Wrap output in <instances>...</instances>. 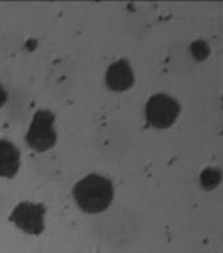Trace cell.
<instances>
[{
	"mask_svg": "<svg viewBox=\"0 0 223 253\" xmlns=\"http://www.w3.org/2000/svg\"><path fill=\"white\" fill-rule=\"evenodd\" d=\"M105 81L108 87L113 91H125L130 88L134 83V74L129 62L120 59L112 63L106 71Z\"/></svg>",
	"mask_w": 223,
	"mask_h": 253,
	"instance_id": "5",
	"label": "cell"
},
{
	"mask_svg": "<svg viewBox=\"0 0 223 253\" xmlns=\"http://www.w3.org/2000/svg\"><path fill=\"white\" fill-rule=\"evenodd\" d=\"M55 116L47 110L37 111L33 116L31 126L28 129V145L37 152H45L54 146L57 141V132L54 128Z\"/></svg>",
	"mask_w": 223,
	"mask_h": 253,
	"instance_id": "2",
	"label": "cell"
},
{
	"mask_svg": "<svg viewBox=\"0 0 223 253\" xmlns=\"http://www.w3.org/2000/svg\"><path fill=\"white\" fill-rule=\"evenodd\" d=\"M145 114L147 122L154 128L164 129L176 122L177 116L180 114V106L169 95L157 94L149 99Z\"/></svg>",
	"mask_w": 223,
	"mask_h": 253,
	"instance_id": "3",
	"label": "cell"
},
{
	"mask_svg": "<svg viewBox=\"0 0 223 253\" xmlns=\"http://www.w3.org/2000/svg\"><path fill=\"white\" fill-rule=\"evenodd\" d=\"M221 181H222V173L218 168H212V166L205 168L200 175L201 186L206 190H213L218 187Z\"/></svg>",
	"mask_w": 223,
	"mask_h": 253,
	"instance_id": "7",
	"label": "cell"
},
{
	"mask_svg": "<svg viewBox=\"0 0 223 253\" xmlns=\"http://www.w3.org/2000/svg\"><path fill=\"white\" fill-rule=\"evenodd\" d=\"M9 220L29 235H39L45 228V207L39 203L23 202L13 209Z\"/></svg>",
	"mask_w": 223,
	"mask_h": 253,
	"instance_id": "4",
	"label": "cell"
},
{
	"mask_svg": "<svg viewBox=\"0 0 223 253\" xmlns=\"http://www.w3.org/2000/svg\"><path fill=\"white\" fill-rule=\"evenodd\" d=\"M7 102V92L3 88V86L0 84V108L4 106V103Z\"/></svg>",
	"mask_w": 223,
	"mask_h": 253,
	"instance_id": "9",
	"label": "cell"
},
{
	"mask_svg": "<svg viewBox=\"0 0 223 253\" xmlns=\"http://www.w3.org/2000/svg\"><path fill=\"white\" fill-rule=\"evenodd\" d=\"M20 168V153L12 142L0 140V177H15Z\"/></svg>",
	"mask_w": 223,
	"mask_h": 253,
	"instance_id": "6",
	"label": "cell"
},
{
	"mask_svg": "<svg viewBox=\"0 0 223 253\" xmlns=\"http://www.w3.org/2000/svg\"><path fill=\"white\" fill-rule=\"evenodd\" d=\"M113 193L112 182L98 174L84 177L72 190L76 205L87 213H98L108 209L113 199Z\"/></svg>",
	"mask_w": 223,
	"mask_h": 253,
	"instance_id": "1",
	"label": "cell"
},
{
	"mask_svg": "<svg viewBox=\"0 0 223 253\" xmlns=\"http://www.w3.org/2000/svg\"><path fill=\"white\" fill-rule=\"evenodd\" d=\"M191 53L198 61H204L210 54V46L204 40H197V41H193V43L191 45Z\"/></svg>",
	"mask_w": 223,
	"mask_h": 253,
	"instance_id": "8",
	"label": "cell"
}]
</instances>
